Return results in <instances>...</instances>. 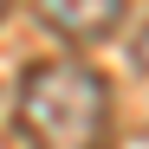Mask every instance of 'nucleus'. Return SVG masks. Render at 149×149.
Masks as SVG:
<instances>
[{"label":"nucleus","instance_id":"obj_1","mask_svg":"<svg viewBox=\"0 0 149 149\" xmlns=\"http://www.w3.org/2000/svg\"><path fill=\"white\" fill-rule=\"evenodd\" d=\"M13 130L26 149H104L110 84L84 58H33L13 91Z\"/></svg>","mask_w":149,"mask_h":149},{"label":"nucleus","instance_id":"obj_2","mask_svg":"<svg viewBox=\"0 0 149 149\" xmlns=\"http://www.w3.org/2000/svg\"><path fill=\"white\" fill-rule=\"evenodd\" d=\"M39 26L65 45H97L130 19V0H33Z\"/></svg>","mask_w":149,"mask_h":149},{"label":"nucleus","instance_id":"obj_3","mask_svg":"<svg viewBox=\"0 0 149 149\" xmlns=\"http://www.w3.org/2000/svg\"><path fill=\"white\" fill-rule=\"evenodd\" d=\"M7 7H13V0H0V13H7Z\"/></svg>","mask_w":149,"mask_h":149}]
</instances>
